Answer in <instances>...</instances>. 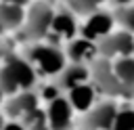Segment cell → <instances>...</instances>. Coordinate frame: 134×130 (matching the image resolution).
<instances>
[{"label": "cell", "instance_id": "1", "mask_svg": "<svg viewBox=\"0 0 134 130\" xmlns=\"http://www.w3.org/2000/svg\"><path fill=\"white\" fill-rule=\"evenodd\" d=\"M36 82V73L31 69V65L15 55H10L4 63V67L0 69V90L2 92H8L13 94L15 90L23 88H31Z\"/></svg>", "mask_w": 134, "mask_h": 130}, {"label": "cell", "instance_id": "2", "mask_svg": "<svg viewBox=\"0 0 134 130\" xmlns=\"http://www.w3.org/2000/svg\"><path fill=\"white\" fill-rule=\"evenodd\" d=\"M52 8L46 4V2H36L27 17H25V25H23V38L27 40H40L48 34L50 29V23H52Z\"/></svg>", "mask_w": 134, "mask_h": 130}, {"label": "cell", "instance_id": "3", "mask_svg": "<svg viewBox=\"0 0 134 130\" xmlns=\"http://www.w3.org/2000/svg\"><path fill=\"white\" fill-rule=\"evenodd\" d=\"M29 57L31 61L48 75H54V73H61V69L65 67V57L63 52L52 46V44H36L31 50H29Z\"/></svg>", "mask_w": 134, "mask_h": 130}, {"label": "cell", "instance_id": "4", "mask_svg": "<svg viewBox=\"0 0 134 130\" xmlns=\"http://www.w3.org/2000/svg\"><path fill=\"white\" fill-rule=\"evenodd\" d=\"M96 52H100L103 59H111V57H130V52H134V38H132L130 31L109 34V36H105V38L98 40Z\"/></svg>", "mask_w": 134, "mask_h": 130}, {"label": "cell", "instance_id": "5", "mask_svg": "<svg viewBox=\"0 0 134 130\" xmlns=\"http://www.w3.org/2000/svg\"><path fill=\"white\" fill-rule=\"evenodd\" d=\"M92 78H94V84L98 88H103L107 94H124V88H121L109 59H98L92 63Z\"/></svg>", "mask_w": 134, "mask_h": 130}, {"label": "cell", "instance_id": "6", "mask_svg": "<svg viewBox=\"0 0 134 130\" xmlns=\"http://www.w3.org/2000/svg\"><path fill=\"white\" fill-rule=\"evenodd\" d=\"M46 120H48V128L50 130H69L71 128V105L67 99L57 96L54 101H50L48 111H46Z\"/></svg>", "mask_w": 134, "mask_h": 130}, {"label": "cell", "instance_id": "7", "mask_svg": "<svg viewBox=\"0 0 134 130\" xmlns=\"http://www.w3.org/2000/svg\"><path fill=\"white\" fill-rule=\"evenodd\" d=\"M111 27H113V15H109V13H90L86 25L82 27V34H84L86 40L92 42V40H100V38L109 36Z\"/></svg>", "mask_w": 134, "mask_h": 130}, {"label": "cell", "instance_id": "8", "mask_svg": "<svg viewBox=\"0 0 134 130\" xmlns=\"http://www.w3.org/2000/svg\"><path fill=\"white\" fill-rule=\"evenodd\" d=\"M115 113H117V109L113 103H100V105L92 107V111L86 115L84 124L88 130H111Z\"/></svg>", "mask_w": 134, "mask_h": 130}, {"label": "cell", "instance_id": "9", "mask_svg": "<svg viewBox=\"0 0 134 130\" xmlns=\"http://www.w3.org/2000/svg\"><path fill=\"white\" fill-rule=\"evenodd\" d=\"M86 80H88V69H86V65L73 63V65L61 69V73H59V84H57V86H59V88H65V90H71V88H75V86H80V84H86Z\"/></svg>", "mask_w": 134, "mask_h": 130}, {"label": "cell", "instance_id": "10", "mask_svg": "<svg viewBox=\"0 0 134 130\" xmlns=\"http://www.w3.org/2000/svg\"><path fill=\"white\" fill-rule=\"evenodd\" d=\"M113 71L124 88V94H134V59L132 57H119L113 65Z\"/></svg>", "mask_w": 134, "mask_h": 130}, {"label": "cell", "instance_id": "11", "mask_svg": "<svg viewBox=\"0 0 134 130\" xmlns=\"http://www.w3.org/2000/svg\"><path fill=\"white\" fill-rule=\"evenodd\" d=\"M34 109H38V96L29 90H23L21 94H17L15 99H10L6 103V111L13 117H23Z\"/></svg>", "mask_w": 134, "mask_h": 130}, {"label": "cell", "instance_id": "12", "mask_svg": "<svg viewBox=\"0 0 134 130\" xmlns=\"http://www.w3.org/2000/svg\"><path fill=\"white\" fill-rule=\"evenodd\" d=\"M67 55L73 59V63H86V61H92L94 55H96V44H92L90 40L86 38H80V40H71L69 48H67Z\"/></svg>", "mask_w": 134, "mask_h": 130}, {"label": "cell", "instance_id": "13", "mask_svg": "<svg viewBox=\"0 0 134 130\" xmlns=\"http://www.w3.org/2000/svg\"><path fill=\"white\" fill-rule=\"evenodd\" d=\"M92 103H94V88L90 84H80V86L69 90V105H71V109L86 111V109L92 107Z\"/></svg>", "mask_w": 134, "mask_h": 130}, {"label": "cell", "instance_id": "14", "mask_svg": "<svg viewBox=\"0 0 134 130\" xmlns=\"http://www.w3.org/2000/svg\"><path fill=\"white\" fill-rule=\"evenodd\" d=\"M25 19V13L21 6L17 4H6L2 2L0 4V31L4 29H17Z\"/></svg>", "mask_w": 134, "mask_h": 130}, {"label": "cell", "instance_id": "15", "mask_svg": "<svg viewBox=\"0 0 134 130\" xmlns=\"http://www.w3.org/2000/svg\"><path fill=\"white\" fill-rule=\"evenodd\" d=\"M50 29L57 36H61V38H73V34H75V19H73V15L71 13H65V10L63 13H57L52 17Z\"/></svg>", "mask_w": 134, "mask_h": 130}, {"label": "cell", "instance_id": "16", "mask_svg": "<svg viewBox=\"0 0 134 130\" xmlns=\"http://www.w3.org/2000/svg\"><path fill=\"white\" fill-rule=\"evenodd\" d=\"M23 128L25 130H48L46 113H42L40 109L29 111L27 115H23Z\"/></svg>", "mask_w": 134, "mask_h": 130}, {"label": "cell", "instance_id": "17", "mask_svg": "<svg viewBox=\"0 0 134 130\" xmlns=\"http://www.w3.org/2000/svg\"><path fill=\"white\" fill-rule=\"evenodd\" d=\"M113 19L124 27V31H134V6H117Z\"/></svg>", "mask_w": 134, "mask_h": 130}, {"label": "cell", "instance_id": "18", "mask_svg": "<svg viewBox=\"0 0 134 130\" xmlns=\"http://www.w3.org/2000/svg\"><path fill=\"white\" fill-rule=\"evenodd\" d=\"M111 130H134V109L117 111Z\"/></svg>", "mask_w": 134, "mask_h": 130}, {"label": "cell", "instance_id": "19", "mask_svg": "<svg viewBox=\"0 0 134 130\" xmlns=\"http://www.w3.org/2000/svg\"><path fill=\"white\" fill-rule=\"evenodd\" d=\"M100 2H105V0H69L71 8H73L75 13H80V15H90V13H94V8H96Z\"/></svg>", "mask_w": 134, "mask_h": 130}, {"label": "cell", "instance_id": "20", "mask_svg": "<svg viewBox=\"0 0 134 130\" xmlns=\"http://www.w3.org/2000/svg\"><path fill=\"white\" fill-rule=\"evenodd\" d=\"M42 96L50 103V101H54L57 96H59V86H46L44 90H42Z\"/></svg>", "mask_w": 134, "mask_h": 130}, {"label": "cell", "instance_id": "21", "mask_svg": "<svg viewBox=\"0 0 134 130\" xmlns=\"http://www.w3.org/2000/svg\"><path fill=\"white\" fill-rule=\"evenodd\" d=\"M2 130H25V128H23V124H17V122H13V124H6Z\"/></svg>", "mask_w": 134, "mask_h": 130}, {"label": "cell", "instance_id": "22", "mask_svg": "<svg viewBox=\"0 0 134 130\" xmlns=\"http://www.w3.org/2000/svg\"><path fill=\"white\" fill-rule=\"evenodd\" d=\"M2 2H6V4H17V6H21V4H25V2H29V0H2Z\"/></svg>", "mask_w": 134, "mask_h": 130}, {"label": "cell", "instance_id": "23", "mask_svg": "<svg viewBox=\"0 0 134 130\" xmlns=\"http://www.w3.org/2000/svg\"><path fill=\"white\" fill-rule=\"evenodd\" d=\"M113 2H115L117 6H128V4L132 2V0H113Z\"/></svg>", "mask_w": 134, "mask_h": 130}, {"label": "cell", "instance_id": "24", "mask_svg": "<svg viewBox=\"0 0 134 130\" xmlns=\"http://www.w3.org/2000/svg\"><path fill=\"white\" fill-rule=\"evenodd\" d=\"M2 128H4V122H2V117H0V130H2Z\"/></svg>", "mask_w": 134, "mask_h": 130}, {"label": "cell", "instance_id": "25", "mask_svg": "<svg viewBox=\"0 0 134 130\" xmlns=\"http://www.w3.org/2000/svg\"><path fill=\"white\" fill-rule=\"evenodd\" d=\"M0 103H2V90H0Z\"/></svg>", "mask_w": 134, "mask_h": 130}]
</instances>
